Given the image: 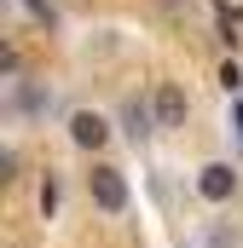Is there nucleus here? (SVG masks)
<instances>
[{"instance_id": "nucleus-1", "label": "nucleus", "mask_w": 243, "mask_h": 248, "mask_svg": "<svg viewBox=\"0 0 243 248\" xmlns=\"http://www.w3.org/2000/svg\"><path fill=\"white\" fill-rule=\"evenodd\" d=\"M87 190H93V202H99L104 214H122V208H127V179H122V168H93V173H87Z\"/></svg>"}, {"instance_id": "nucleus-2", "label": "nucleus", "mask_w": 243, "mask_h": 248, "mask_svg": "<svg viewBox=\"0 0 243 248\" xmlns=\"http://www.w3.org/2000/svg\"><path fill=\"white\" fill-rule=\"evenodd\" d=\"M69 139H75L81 150H99V144L110 139V127H104L99 110H75V116H69Z\"/></svg>"}, {"instance_id": "nucleus-3", "label": "nucleus", "mask_w": 243, "mask_h": 248, "mask_svg": "<svg viewBox=\"0 0 243 248\" xmlns=\"http://www.w3.org/2000/svg\"><path fill=\"white\" fill-rule=\"evenodd\" d=\"M197 190H203L208 202H232V190H238V173H232L226 162H208V168L197 173Z\"/></svg>"}, {"instance_id": "nucleus-4", "label": "nucleus", "mask_w": 243, "mask_h": 248, "mask_svg": "<svg viewBox=\"0 0 243 248\" xmlns=\"http://www.w3.org/2000/svg\"><path fill=\"white\" fill-rule=\"evenodd\" d=\"M151 110H156V127H180L191 104H185V93L174 87V81H162V87H156V98H151Z\"/></svg>"}, {"instance_id": "nucleus-5", "label": "nucleus", "mask_w": 243, "mask_h": 248, "mask_svg": "<svg viewBox=\"0 0 243 248\" xmlns=\"http://www.w3.org/2000/svg\"><path fill=\"white\" fill-rule=\"evenodd\" d=\"M122 116H127V133H133V139H145V133H151V116H156V110H151L145 98H127V110H122Z\"/></svg>"}, {"instance_id": "nucleus-6", "label": "nucleus", "mask_w": 243, "mask_h": 248, "mask_svg": "<svg viewBox=\"0 0 243 248\" xmlns=\"http://www.w3.org/2000/svg\"><path fill=\"white\" fill-rule=\"evenodd\" d=\"M17 6H23V12H29V17H35V23H47V29H52V23H58V12H52V6H47V0H17Z\"/></svg>"}, {"instance_id": "nucleus-7", "label": "nucleus", "mask_w": 243, "mask_h": 248, "mask_svg": "<svg viewBox=\"0 0 243 248\" xmlns=\"http://www.w3.org/2000/svg\"><path fill=\"white\" fill-rule=\"evenodd\" d=\"M220 87H226V93H238V87H243V69H238V63H220Z\"/></svg>"}, {"instance_id": "nucleus-8", "label": "nucleus", "mask_w": 243, "mask_h": 248, "mask_svg": "<svg viewBox=\"0 0 243 248\" xmlns=\"http://www.w3.org/2000/svg\"><path fill=\"white\" fill-rule=\"evenodd\" d=\"M232 122H238V139H243V98L232 104Z\"/></svg>"}]
</instances>
